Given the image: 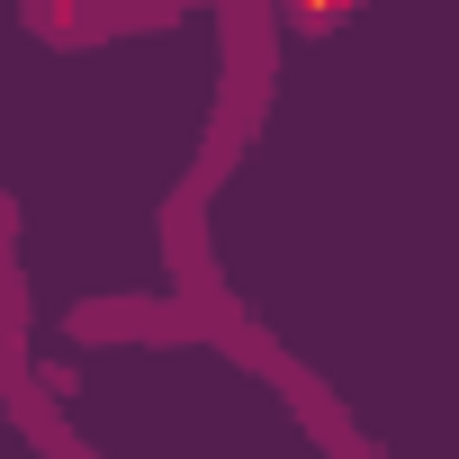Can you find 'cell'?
Segmentation results:
<instances>
[{
	"mask_svg": "<svg viewBox=\"0 0 459 459\" xmlns=\"http://www.w3.org/2000/svg\"><path fill=\"white\" fill-rule=\"evenodd\" d=\"M298 10H307V19H333V10H351V0H298Z\"/></svg>",
	"mask_w": 459,
	"mask_h": 459,
	"instance_id": "1",
	"label": "cell"
}]
</instances>
